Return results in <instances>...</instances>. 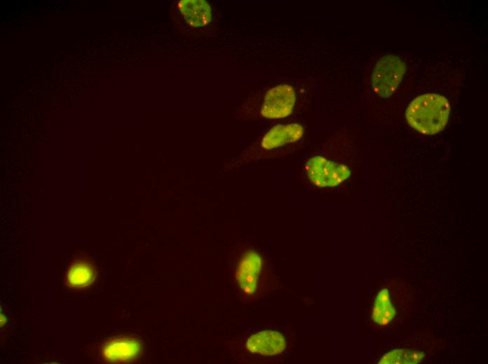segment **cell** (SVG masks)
<instances>
[{"instance_id":"6da1fadb","label":"cell","mask_w":488,"mask_h":364,"mask_svg":"<svg viewBox=\"0 0 488 364\" xmlns=\"http://www.w3.org/2000/svg\"><path fill=\"white\" fill-rule=\"evenodd\" d=\"M450 111L447 99L438 94H425L416 97L408 106V124L424 134H434L445 127Z\"/></svg>"},{"instance_id":"7a4b0ae2","label":"cell","mask_w":488,"mask_h":364,"mask_svg":"<svg viewBox=\"0 0 488 364\" xmlns=\"http://www.w3.org/2000/svg\"><path fill=\"white\" fill-rule=\"evenodd\" d=\"M405 73V63L396 55H387L376 64L372 75V87L381 97L392 95Z\"/></svg>"},{"instance_id":"3957f363","label":"cell","mask_w":488,"mask_h":364,"mask_svg":"<svg viewBox=\"0 0 488 364\" xmlns=\"http://www.w3.org/2000/svg\"><path fill=\"white\" fill-rule=\"evenodd\" d=\"M306 172L310 181L318 187H334L347 179L351 175L349 168L342 164L316 155L306 164Z\"/></svg>"},{"instance_id":"277c9868","label":"cell","mask_w":488,"mask_h":364,"mask_svg":"<svg viewBox=\"0 0 488 364\" xmlns=\"http://www.w3.org/2000/svg\"><path fill=\"white\" fill-rule=\"evenodd\" d=\"M295 102V92L292 86L278 85L266 92L261 107V115L266 118L288 116L293 111Z\"/></svg>"},{"instance_id":"5b68a950","label":"cell","mask_w":488,"mask_h":364,"mask_svg":"<svg viewBox=\"0 0 488 364\" xmlns=\"http://www.w3.org/2000/svg\"><path fill=\"white\" fill-rule=\"evenodd\" d=\"M262 266V257L255 251L248 250L240 258L236 270V279L244 293L251 295L255 292Z\"/></svg>"},{"instance_id":"8992f818","label":"cell","mask_w":488,"mask_h":364,"mask_svg":"<svg viewBox=\"0 0 488 364\" xmlns=\"http://www.w3.org/2000/svg\"><path fill=\"white\" fill-rule=\"evenodd\" d=\"M304 132V127L298 123L276 125L264 136L261 146L266 150L277 148L299 140Z\"/></svg>"},{"instance_id":"52a82bcc","label":"cell","mask_w":488,"mask_h":364,"mask_svg":"<svg viewBox=\"0 0 488 364\" xmlns=\"http://www.w3.org/2000/svg\"><path fill=\"white\" fill-rule=\"evenodd\" d=\"M285 347V341L283 335L272 330L254 334L246 342V348L250 352L265 356L278 354Z\"/></svg>"},{"instance_id":"ba28073f","label":"cell","mask_w":488,"mask_h":364,"mask_svg":"<svg viewBox=\"0 0 488 364\" xmlns=\"http://www.w3.org/2000/svg\"><path fill=\"white\" fill-rule=\"evenodd\" d=\"M141 350V344L136 339L116 338L104 345L103 356L110 362H128L135 359L140 355Z\"/></svg>"},{"instance_id":"9c48e42d","label":"cell","mask_w":488,"mask_h":364,"mask_svg":"<svg viewBox=\"0 0 488 364\" xmlns=\"http://www.w3.org/2000/svg\"><path fill=\"white\" fill-rule=\"evenodd\" d=\"M177 7L185 21L192 27H203L211 21L212 10L205 1L181 0Z\"/></svg>"},{"instance_id":"30bf717a","label":"cell","mask_w":488,"mask_h":364,"mask_svg":"<svg viewBox=\"0 0 488 364\" xmlns=\"http://www.w3.org/2000/svg\"><path fill=\"white\" fill-rule=\"evenodd\" d=\"M395 316V310L389 298L387 288L381 290L377 294L372 317L373 321L380 326H386L392 322Z\"/></svg>"},{"instance_id":"8fae6325","label":"cell","mask_w":488,"mask_h":364,"mask_svg":"<svg viewBox=\"0 0 488 364\" xmlns=\"http://www.w3.org/2000/svg\"><path fill=\"white\" fill-rule=\"evenodd\" d=\"M423 352L412 349H393L384 354L379 364H417L424 358Z\"/></svg>"},{"instance_id":"7c38bea8","label":"cell","mask_w":488,"mask_h":364,"mask_svg":"<svg viewBox=\"0 0 488 364\" xmlns=\"http://www.w3.org/2000/svg\"><path fill=\"white\" fill-rule=\"evenodd\" d=\"M95 277L93 267L88 263L78 262L73 265L67 273V281L70 286L81 288L91 283Z\"/></svg>"}]
</instances>
